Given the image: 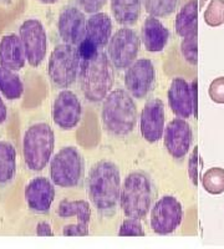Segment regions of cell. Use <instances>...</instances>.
Wrapping results in <instances>:
<instances>
[{
	"instance_id": "1f68e13d",
	"label": "cell",
	"mask_w": 224,
	"mask_h": 249,
	"mask_svg": "<svg viewBox=\"0 0 224 249\" xmlns=\"http://www.w3.org/2000/svg\"><path fill=\"white\" fill-rule=\"evenodd\" d=\"M63 234L65 237H86V235H88V224H68V226L64 227Z\"/></svg>"
},
{
	"instance_id": "ffe728a7",
	"label": "cell",
	"mask_w": 224,
	"mask_h": 249,
	"mask_svg": "<svg viewBox=\"0 0 224 249\" xmlns=\"http://www.w3.org/2000/svg\"><path fill=\"white\" fill-rule=\"evenodd\" d=\"M25 54L20 41L15 34H8L0 40V68L12 71H19L25 65Z\"/></svg>"
},
{
	"instance_id": "4fadbf2b",
	"label": "cell",
	"mask_w": 224,
	"mask_h": 249,
	"mask_svg": "<svg viewBox=\"0 0 224 249\" xmlns=\"http://www.w3.org/2000/svg\"><path fill=\"white\" fill-rule=\"evenodd\" d=\"M156 82V71L150 59L135 60L125 74L127 92L135 99H143L152 91Z\"/></svg>"
},
{
	"instance_id": "7c38bea8",
	"label": "cell",
	"mask_w": 224,
	"mask_h": 249,
	"mask_svg": "<svg viewBox=\"0 0 224 249\" xmlns=\"http://www.w3.org/2000/svg\"><path fill=\"white\" fill-rule=\"evenodd\" d=\"M168 102L172 112L179 119L197 116V80L188 84L185 79L176 77L168 90Z\"/></svg>"
},
{
	"instance_id": "9a60e30c",
	"label": "cell",
	"mask_w": 224,
	"mask_h": 249,
	"mask_svg": "<svg viewBox=\"0 0 224 249\" xmlns=\"http://www.w3.org/2000/svg\"><path fill=\"white\" fill-rule=\"evenodd\" d=\"M83 106L79 97L70 90H63L52 105V120L63 130H72L79 124Z\"/></svg>"
},
{
	"instance_id": "7a4b0ae2",
	"label": "cell",
	"mask_w": 224,
	"mask_h": 249,
	"mask_svg": "<svg viewBox=\"0 0 224 249\" xmlns=\"http://www.w3.org/2000/svg\"><path fill=\"white\" fill-rule=\"evenodd\" d=\"M79 77L85 99L94 104L103 101L115 80L114 66L107 54L99 50L88 56L80 57Z\"/></svg>"
},
{
	"instance_id": "5bb4252c",
	"label": "cell",
	"mask_w": 224,
	"mask_h": 249,
	"mask_svg": "<svg viewBox=\"0 0 224 249\" xmlns=\"http://www.w3.org/2000/svg\"><path fill=\"white\" fill-rule=\"evenodd\" d=\"M57 30L64 44L79 46L86 31L85 13L76 6H65L57 20Z\"/></svg>"
},
{
	"instance_id": "4316f807",
	"label": "cell",
	"mask_w": 224,
	"mask_h": 249,
	"mask_svg": "<svg viewBox=\"0 0 224 249\" xmlns=\"http://www.w3.org/2000/svg\"><path fill=\"white\" fill-rule=\"evenodd\" d=\"M202 183L205 190L210 195H221L224 192V170L213 167L203 175Z\"/></svg>"
},
{
	"instance_id": "d6a6232c",
	"label": "cell",
	"mask_w": 224,
	"mask_h": 249,
	"mask_svg": "<svg viewBox=\"0 0 224 249\" xmlns=\"http://www.w3.org/2000/svg\"><path fill=\"white\" fill-rule=\"evenodd\" d=\"M77 3H79L81 10L88 13V14H95L105 6L107 0H77Z\"/></svg>"
},
{
	"instance_id": "8fae6325",
	"label": "cell",
	"mask_w": 224,
	"mask_h": 249,
	"mask_svg": "<svg viewBox=\"0 0 224 249\" xmlns=\"http://www.w3.org/2000/svg\"><path fill=\"white\" fill-rule=\"evenodd\" d=\"M183 218V210L172 196H165L157 201L151 212V227L155 233L167 235L179 227Z\"/></svg>"
},
{
	"instance_id": "836d02e7",
	"label": "cell",
	"mask_w": 224,
	"mask_h": 249,
	"mask_svg": "<svg viewBox=\"0 0 224 249\" xmlns=\"http://www.w3.org/2000/svg\"><path fill=\"white\" fill-rule=\"evenodd\" d=\"M188 168H190V177L193 184H197V177H198V148L197 147H194V150H193Z\"/></svg>"
},
{
	"instance_id": "f546056e",
	"label": "cell",
	"mask_w": 224,
	"mask_h": 249,
	"mask_svg": "<svg viewBox=\"0 0 224 249\" xmlns=\"http://www.w3.org/2000/svg\"><path fill=\"white\" fill-rule=\"evenodd\" d=\"M182 55L188 61L190 65H196L197 64V34H192L190 36L183 37L181 45Z\"/></svg>"
},
{
	"instance_id": "277c9868",
	"label": "cell",
	"mask_w": 224,
	"mask_h": 249,
	"mask_svg": "<svg viewBox=\"0 0 224 249\" xmlns=\"http://www.w3.org/2000/svg\"><path fill=\"white\" fill-rule=\"evenodd\" d=\"M54 143V131L45 122L33 124L26 130L23 139V155L29 170L40 172L48 166Z\"/></svg>"
},
{
	"instance_id": "8d00e7d4",
	"label": "cell",
	"mask_w": 224,
	"mask_h": 249,
	"mask_svg": "<svg viewBox=\"0 0 224 249\" xmlns=\"http://www.w3.org/2000/svg\"><path fill=\"white\" fill-rule=\"evenodd\" d=\"M37 1H40V3L43 4H48V5H52V4L56 3L57 0H37Z\"/></svg>"
},
{
	"instance_id": "ba28073f",
	"label": "cell",
	"mask_w": 224,
	"mask_h": 249,
	"mask_svg": "<svg viewBox=\"0 0 224 249\" xmlns=\"http://www.w3.org/2000/svg\"><path fill=\"white\" fill-rule=\"evenodd\" d=\"M141 39L132 29L121 28L111 36L107 44V56L117 70H123L137 59Z\"/></svg>"
},
{
	"instance_id": "74e56055",
	"label": "cell",
	"mask_w": 224,
	"mask_h": 249,
	"mask_svg": "<svg viewBox=\"0 0 224 249\" xmlns=\"http://www.w3.org/2000/svg\"><path fill=\"white\" fill-rule=\"evenodd\" d=\"M206 1H207V0H201V3H199V8H203V6H205V4H206Z\"/></svg>"
},
{
	"instance_id": "d6986e66",
	"label": "cell",
	"mask_w": 224,
	"mask_h": 249,
	"mask_svg": "<svg viewBox=\"0 0 224 249\" xmlns=\"http://www.w3.org/2000/svg\"><path fill=\"white\" fill-rule=\"evenodd\" d=\"M170 31L156 17H148L143 21L141 30V41L150 53H159L167 46Z\"/></svg>"
},
{
	"instance_id": "5b68a950",
	"label": "cell",
	"mask_w": 224,
	"mask_h": 249,
	"mask_svg": "<svg viewBox=\"0 0 224 249\" xmlns=\"http://www.w3.org/2000/svg\"><path fill=\"white\" fill-rule=\"evenodd\" d=\"M120 203L127 218H145L152 203V186L148 176L142 172L130 173L121 186Z\"/></svg>"
},
{
	"instance_id": "83f0119b",
	"label": "cell",
	"mask_w": 224,
	"mask_h": 249,
	"mask_svg": "<svg viewBox=\"0 0 224 249\" xmlns=\"http://www.w3.org/2000/svg\"><path fill=\"white\" fill-rule=\"evenodd\" d=\"M205 21L209 26L224 24V0H212L205 12Z\"/></svg>"
},
{
	"instance_id": "9c48e42d",
	"label": "cell",
	"mask_w": 224,
	"mask_h": 249,
	"mask_svg": "<svg viewBox=\"0 0 224 249\" xmlns=\"http://www.w3.org/2000/svg\"><path fill=\"white\" fill-rule=\"evenodd\" d=\"M19 37L29 65L37 68L45 59L48 50V36L41 21L37 19L25 20L20 25Z\"/></svg>"
},
{
	"instance_id": "6da1fadb",
	"label": "cell",
	"mask_w": 224,
	"mask_h": 249,
	"mask_svg": "<svg viewBox=\"0 0 224 249\" xmlns=\"http://www.w3.org/2000/svg\"><path fill=\"white\" fill-rule=\"evenodd\" d=\"M87 191L91 203L103 214L115 211L120 201L121 176L114 162L100 161L91 167L87 178Z\"/></svg>"
},
{
	"instance_id": "44dd1931",
	"label": "cell",
	"mask_w": 224,
	"mask_h": 249,
	"mask_svg": "<svg viewBox=\"0 0 224 249\" xmlns=\"http://www.w3.org/2000/svg\"><path fill=\"white\" fill-rule=\"evenodd\" d=\"M141 0H111V13L123 26L135 25L141 15Z\"/></svg>"
},
{
	"instance_id": "7402d4cb",
	"label": "cell",
	"mask_w": 224,
	"mask_h": 249,
	"mask_svg": "<svg viewBox=\"0 0 224 249\" xmlns=\"http://www.w3.org/2000/svg\"><path fill=\"white\" fill-rule=\"evenodd\" d=\"M197 19H198V6L196 0H190L179 10L174 21L177 34L181 37L197 34Z\"/></svg>"
},
{
	"instance_id": "f1b7e54d",
	"label": "cell",
	"mask_w": 224,
	"mask_h": 249,
	"mask_svg": "<svg viewBox=\"0 0 224 249\" xmlns=\"http://www.w3.org/2000/svg\"><path fill=\"white\" fill-rule=\"evenodd\" d=\"M120 237H145V231L141 221L137 218H130L123 221L119 231Z\"/></svg>"
},
{
	"instance_id": "d4e9b609",
	"label": "cell",
	"mask_w": 224,
	"mask_h": 249,
	"mask_svg": "<svg viewBox=\"0 0 224 249\" xmlns=\"http://www.w3.org/2000/svg\"><path fill=\"white\" fill-rule=\"evenodd\" d=\"M0 92L8 100H17L24 92V85L19 75L8 69L0 68Z\"/></svg>"
},
{
	"instance_id": "e0dca14e",
	"label": "cell",
	"mask_w": 224,
	"mask_h": 249,
	"mask_svg": "<svg viewBox=\"0 0 224 249\" xmlns=\"http://www.w3.org/2000/svg\"><path fill=\"white\" fill-rule=\"evenodd\" d=\"M142 137L150 143L159 141L165 131V105L161 99L155 97L146 102L141 112Z\"/></svg>"
},
{
	"instance_id": "d590c367",
	"label": "cell",
	"mask_w": 224,
	"mask_h": 249,
	"mask_svg": "<svg viewBox=\"0 0 224 249\" xmlns=\"http://www.w3.org/2000/svg\"><path fill=\"white\" fill-rule=\"evenodd\" d=\"M6 117H8V108H6L5 104H4V101L0 97V124L5 122Z\"/></svg>"
},
{
	"instance_id": "e575fe53",
	"label": "cell",
	"mask_w": 224,
	"mask_h": 249,
	"mask_svg": "<svg viewBox=\"0 0 224 249\" xmlns=\"http://www.w3.org/2000/svg\"><path fill=\"white\" fill-rule=\"evenodd\" d=\"M36 234L40 237H52V226L48 222H40L36 226Z\"/></svg>"
},
{
	"instance_id": "ac0fdd59",
	"label": "cell",
	"mask_w": 224,
	"mask_h": 249,
	"mask_svg": "<svg viewBox=\"0 0 224 249\" xmlns=\"http://www.w3.org/2000/svg\"><path fill=\"white\" fill-rule=\"evenodd\" d=\"M55 199L54 184L46 177H35L25 188V201L35 213H48Z\"/></svg>"
},
{
	"instance_id": "2e32d148",
	"label": "cell",
	"mask_w": 224,
	"mask_h": 249,
	"mask_svg": "<svg viewBox=\"0 0 224 249\" xmlns=\"http://www.w3.org/2000/svg\"><path fill=\"white\" fill-rule=\"evenodd\" d=\"M165 146L173 159L182 160L190 151L193 133L190 124L183 119H174L163 131Z\"/></svg>"
},
{
	"instance_id": "8992f818",
	"label": "cell",
	"mask_w": 224,
	"mask_h": 249,
	"mask_svg": "<svg viewBox=\"0 0 224 249\" xmlns=\"http://www.w3.org/2000/svg\"><path fill=\"white\" fill-rule=\"evenodd\" d=\"M80 68V55L76 46L60 44L49 59L48 74L56 88L66 89L76 81Z\"/></svg>"
},
{
	"instance_id": "cb8c5ba5",
	"label": "cell",
	"mask_w": 224,
	"mask_h": 249,
	"mask_svg": "<svg viewBox=\"0 0 224 249\" xmlns=\"http://www.w3.org/2000/svg\"><path fill=\"white\" fill-rule=\"evenodd\" d=\"M57 214L61 218L76 217L79 223L88 224L91 218V208L87 201H64L60 202Z\"/></svg>"
},
{
	"instance_id": "30bf717a",
	"label": "cell",
	"mask_w": 224,
	"mask_h": 249,
	"mask_svg": "<svg viewBox=\"0 0 224 249\" xmlns=\"http://www.w3.org/2000/svg\"><path fill=\"white\" fill-rule=\"evenodd\" d=\"M112 36V21L106 13H95L86 20L84 40L77 46L80 57L103 50Z\"/></svg>"
},
{
	"instance_id": "603a6c76",
	"label": "cell",
	"mask_w": 224,
	"mask_h": 249,
	"mask_svg": "<svg viewBox=\"0 0 224 249\" xmlns=\"http://www.w3.org/2000/svg\"><path fill=\"white\" fill-rule=\"evenodd\" d=\"M17 173V151L10 142L0 141V186H6Z\"/></svg>"
},
{
	"instance_id": "3957f363",
	"label": "cell",
	"mask_w": 224,
	"mask_h": 249,
	"mask_svg": "<svg viewBox=\"0 0 224 249\" xmlns=\"http://www.w3.org/2000/svg\"><path fill=\"white\" fill-rule=\"evenodd\" d=\"M137 106L134 97L123 89L110 91L103 99V122L106 130L115 136H127L135 128Z\"/></svg>"
},
{
	"instance_id": "4dcf8cb0",
	"label": "cell",
	"mask_w": 224,
	"mask_h": 249,
	"mask_svg": "<svg viewBox=\"0 0 224 249\" xmlns=\"http://www.w3.org/2000/svg\"><path fill=\"white\" fill-rule=\"evenodd\" d=\"M209 96L217 104H224V77H217L209 86Z\"/></svg>"
},
{
	"instance_id": "484cf974",
	"label": "cell",
	"mask_w": 224,
	"mask_h": 249,
	"mask_svg": "<svg viewBox=\"0 0 224 249\" xmlns=\"http://www.w3.org/2000/svg\"><path fill=\"white\" fill-rule=\"evenodd\" d=\"M181 0H141L146 12L151 17L166 18L170 17L178 6Z\"/></svg>"
},
{
	"instance_id": "52a82bcc",
	"label": "cell",
	"mask_w": 224,
	"mask_h": 249,
	"mask_svg": "<svg viewBox=\"0 0 224 249\" xmlns=\"http://www.w3.org/2000/svg\"><path fill=\"white\" fill-rule=\"evenodd\" d=\"M84 175V160L75 147H64L52 157L50 176L52 183L63 188L79 186Z\"/></svg>"
}]
</instances>
